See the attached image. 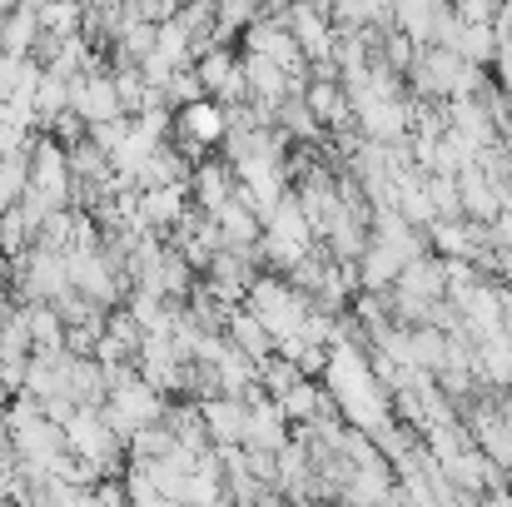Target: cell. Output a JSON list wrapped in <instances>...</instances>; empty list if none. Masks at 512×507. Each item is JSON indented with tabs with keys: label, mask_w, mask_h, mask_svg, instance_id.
<instances>
[{
	"label": "cell",
	"mask_w": 512,
	"mask_h": 507,
	"mask_svg": "<svg viewBox=\"0 0 512 507\" xmlns=\"http://www.w3.org/2000/svg\"><path fill=\"white\" fill-rule=\"evenodd\" d=\"M65 448L80 463H90L100 478L105 473H125V458H130V443L110 428L100 403H75V413L65 418Z\"/></svg>",
	"instance_id": "1"
},
{
	"label": "cell",
	"mask_w": 512,
	"mask_h": 507,
	"mask_svg": "<svg viewBox=\"0 0 512 507\" xmlns=\"http://www.w3.org/2000/svg\"><path fill=\"white\" fill-rule=\"evenodd\" d=\"M229 140V105L214 100V95H199L189 105L174 110V145L189 155V160H204L209 150H219Z\"/></svg>",
	"instance_id": "2"
},
{
	"label": "cell",
	"mask_w": 512,
	"mask_h": 507,
	"mask_svg": "<svg viewBox=\"0 0 512 507\" xmlns=\"http://www.w3.org/2000/svg\"><path fill=\"white\" fill-rule=\"evenodd\" d=\"M70 284V264H65V249H45V244H30L20 259H15V274H10V294L15 299H60Z\"/></svg>",
	"instance_id": "3"
},
{
	"label": "cell",
	"mask_w": 512,
	"mask_h": 507,
	"mask_svg": "<svg viewBox=\"0 0 512 507\" xmlns=\"http://www.w3.org/2000/svg\"><path fill=\"white\" fill-rule=\"evenodd\" d=\"M70 110H75V115H85V125H90V130H95V125H105V120L130 115V110H125V100H120L115 70H105V65H95V70H85V75H75V80H70Z\"/></svg>",
	"instance_id": "4"
},
{
	"label": "cell",
	"mask_w": 512,
	"mask_h": 507,
	"mask_svg": "<svg viewBox=\"0 0 512 507\" xmlns=\"http://www.w3.org/2000/svg\"><path fill=\"white\" fill-rule=\"evenodd\" d=\"M30 184L50 189L60 204L75 199V169H70V145H60L50 130L30 135Z\"/></svg>",
	"instance_id": "5"
},
{
	"label": "cell",
	"mask_w": 512,
	"mask_h": 507,
	"mask_svg": "<svg viewBox=\"0 0 512 507\" xmlns=\"http://www.w3.org/2000/svg\"><path fill=\"white\" fill-rule=\"evenodd\" d=\"M194 209V194H189V179L184 184H140V199H135V224L150 229V234H165L170 239L179 229V219Z\"/></svg>",
	"instance_id": "6"
},
{
	"label": "cell",
	"mask_w": 512,
	"mask_h": 507,
	"mask_svg": "<svg viewBox=\"0 0 512 507\" xmlns=\"http://www.w3.org/2000/svg\"><path fill=\"white\" fill-rule=\"evenodd\" d=\"M304 100H309V110L319 115V125H324L329 135H339V130L353 125V95H348L343 75H309Z\"/></svg>",
	"instance_id": "7"
},
{
	"label": "cell",
	"mask_w": 512,
	"mask_h": 507,
	"mask_svg": "<svg viewBox=\"0 0 512 507\" xmlns=\"http://www.w3.org/2000/svg\"><path fill=\"white\" fill-rule=\"evenodd\" d=\"M199 408H204V423H209V443H214V448H234V443H244V428H249V398H234V393H204Z\"/></svg>",
	"instance_id": "8"
},
{
	"label": "cell",
	"mask_w": 512,
	"mask_h": 507,
	"mask_svg": "<svg viewBox=\"0 0 512 507\" xmlns=\"http://www.w3.org/2000/svg\"><path fill=\"white\" fill-rule=\"evenodd\" d=\"M294 438V423H289V413H284V403L274 398V393H254L249 398V428H244V443L249 448H284Z\"/></svg>",
	"instance_id": "9"
},
{
	"label": "cell",
	"mask_w": 512,
	"mask_h": 507,
	"mask_svg": "<svg viewBox=\"0 0 512 507\" xmlns=\"http://www.w3.org/2000/svg\"><path fill=\"white\" fill-rule=\"evenodd\" d=\"M458 194H463V214L478 219V224H493V219L503 214V204H508V199H503V184L478 165V160L458 169Z\"/></svg>",
	"instance_id": "10"
},
{
	"label": "cell",
	"mask_w": 512,
	"mask_h": 507,
	"mask_svg": "<svg viewBox=\"0 0 512 507\" xmlns=\"http://www.w3.org/2000/svg\"><path fill=\"white\" fill-rule=\"evenodd\" d=\"M214 224H219V234H224V244L229 249H244V254H259V234H264V214L234 189V199H224L219 209H214Z\"/></svg>",
	"instance_id": "11"
},
{
	"label": "cell",
	"mask_w": 512,
	"mask_h": 507,
	"mask_svg": "<svg viewBox=\"0 0 512 507\" xmlns=\"http://www.w3.org/2000/svg\"><path fill=\"white\" fill-rule=\"evenodd\" d=\"M234 189H239V179H234L229 155H224V160H214V155L194 160V174H189V194H194V204H199L204 214H214L224 199H234Z\"/></svg>",
	"instance_id": "12"
},
{
	"label": "cell",
	"mask_w": 512,
	"mask_h": 507,
	"mask_svg": "<svg viewBox=\"0 0 512 507\" xmlns=\"http://www.w3.org/2000/svg\"><path fill=\"white\" fill-rule=\"evenodd\" d=\"M40 0H15L5 15H0V45L10 55H35L40 45Z\"/></svg>",
	"instance_id": "13"
},
{
	"label": "cell",
	"mask_w": 512,
	"mask_h": 507,
	"mask_svg": "<svg viewBox=\"0 0 512 507\" xmlns=\"http://www.w3.org/2000/svg\"><path fill=\"white\" fill-rule=\"evenodd\" d=\"M224 334H229V343H239L244 353H254V358H269L274 353V343L279 338L269 334V324L249 309V304H239V309H229L224 314Z\"/></svg>",
	"instance_id": "14"
},
{
	"label": "cell",
	"mask_w": 512,
	"mask_h": 507,
	"mask_svg": "<svg viewBox=\"0 0 512 507\" xmlns=\"http://www.w3.org/2000/svg\"><path fill=\"white\" fill-rule=\"evenodd\" d=\"M25 319H30V338H35V353H65V319L50 299H30L25 304Z\"/></svg>",
	"instance_id": "15"
},
{
	"label": "cell",
	"mask_w": 512,
	"mask_h": 507,
	"mask_svg": "<svg viewBox=\"0 0 512 507\" xmlns=\"http://www.w3.org/2000/svg\"><path fill=\"white\" fill-rule=\"evenodd\" d=\"M498 45H503L498 20H463V35H458V55H463V60H473V65H488V70H493Z\"/></svg>",
	"instance_id": "16"
},
{
	"label": "cell",
	"mask_w": 512,
	"mask_h": 507,
	"mask_svg": "<svg viewBox=\"0 0 512 507\" xmlns=\"http://www.w3.org/2000/svg\"><path fill=\"white\" fill-rule=\"evenodd\" d=\"M194 70H199L204 90H209V95H219V90H224V85H229V80L239 75V55H234V50H229V45L219 40V45H209V50H204V55L194 60Z\"/></svg>",
	"instance_id": "17"
},
{
	"label": "cell",
	"mask_w": 512,
	"mask_h": 507,
	"mask_svg": "<svg viewBox=\"0 0 512 507\" xmlns=\"http://www.w3.org/2000/svg\"><path fill=\"white\" fill-rule=\"evenodd\" d=\"M40 30L45 35H80L85 30V0H40Z\"/></svg>",
	"instance_id": "18"
},
{
	"label": "cell",
	"mask_w": 512,
	"mask_h": 507,
	"mask_svg": "<svg viewBox=\"0 0 512 507\" xmlns=\"http://www.w3.org/2000/svg\"><path fill=\"white\" fill-rule=\"evenodd\" d=\"M60 110H70V80L55 75V70H45L40 85H35V115H40V130H50V120H55Z\"/></svg>",
	"instance_id": "19"
},
{
	"label": "cell",
	"mask_w": 512,
	"mask_h": 507,
	"mask_svg": "<svg viewBox=\"0 0 512 507\" xmlns=\"http://www.w3.org/2000/svg\"><path fill=\"white\" fill-rule=\"evenodd\" d=\"M25 189H30V145H25L20 155L0 160V214H5L10 204H20Z\"/></svg>",
	"instance_id": "20"
},
{
	"label": "cell",
	"mask_w": 512,
	"mask_h": 507,
	"mask_svg": "<svg viewBox=\"0 0 512 507\" xmlns=\"http://www.w3.org/2000/svg\"><path fill=\"white\" fill-rule=\"evenodd\" d=\"M299 378H304V373H299V363H294V358H284L279 348H274L269 358H259V383H264V393L284 398V393H289Z\"/></svg>",
	"instance_id": "21"
},
{
	"label": "cell",
	"mask_w": 512,
	"mask_h": 507,
	"mask_svg": "<svg viewBox=\"0 0 512 507\" xmlns=\"http://www.w3.org/2000/svg\"><path fill=\"white\" fill-rule=\"evenodd\" d=\"M30 244H35V229H30L25 209H20V204H10V209L0 214V249H5L10 259H20Z\"/></svg>",
	"instance_id": "22"
},
{
	"label": "cell",
	"mask_w": 512,
	"mask_h": 507,
	"mask_svg": "<svg viewBox=\"0 0 512 507\" xmlns=\"http://www.w3.org/2000/svg\"><path fill=\"white\" fill-rule=\"evenodd\" d=\"M70 239H75V204L55 209V214L35 229V244H45V249H70Z\"/></svg>",
	"instance_id": "23"
},
{
	"label": "cell",
	"mask_w": 512,
	"mask_h": 507,
	"mask_svg": "<svg viewBox=\"0 0 512 507\" xmlns=\"http://www.w3.org/2000/svg\"><path fill=\"white\" fill-rule=\"evenodd\" d=\"M199 95H209L204 80H199V70H194V65H179L170 75V85H165V100L179 110V105H189V100H199Z\"/></svg>",
	"instance_id": "24"
},
{
	"label": "cell",
	"mask_w": 512,
	"mask_h": 507,
	"mask_svg": "<svg viewBox=\"0 0 512 507\" xmlns=\"http://www.w3.org/2000/svg\"><path fill=\"white\" fill-rule=\"evenodd\" d=\"M50 135H55L60 145H80V140L90 135V125H85V115H75V110H60V115L50 120Z\"/></svg>",
	"instance_id": "25"
},
{
	"label": "cell",
	"mask_w": 512,
	"mask_h": 507,
	"mask_svg": "<svg viewBox=\"0 0 512 507\" xmlns=\"http://www.w3.org/2000/svg\"><path fill=\"white\" fill-rule=\"evenodd\" d=\"M95 358L105 363V368H120V363H135V348L125 343V338H115L110 329L100 334V343H95Z\"/></svg>",
	"instance_id": "26"
},
{
	"label": "cell",
	"mask_w": 512,
	"mask_h": 507,
	"mask_svg": "<svg viewBox=\"0 0 512 507\" xmlns=\"http://www.w3.org/2000/svg\"><path fill=\"white\" fill-rule=\"evenodd\" d=\"M294 363H299L304 378H324V368H329V343H304Z\"/></svg>",
	"instance_id": "27"
},
{
	"label": "cell",
	"mask_w": 512,
	"mask_h": 507,
	"mask_svg": "<svg viewBox=\"0 0 512 507\" xmlns=\"http://www.w3.org/2000/svg\"><path fill=\"white\" fill-rule=\"evenodd\" d=\"M179 5H184V0H135V15H145V20L165 25V20L179 15Z\"/></svg>",
	"instance_id": "28"
},
{
	"label": "cell",
	"mask_w": 512,
	"mask_h": 507,
	"mask_svg": "<svg viewBox=\"0 0 512 507\" xmlns=\"http://www.w3.org/2000/svg\"><path fill=\"white\" fill-rule=\"evenodd\" d=\"M25 145H30V130H20V125H5V120H0V160L20 155Z\"/></svg>",
	"instance_id": "29"
},
{
	"label": "cell",
	"mask_w": 512,
	"mask_h": 507,
	"mask_svg": "<svg viewBox=\"0 0 512 507\" xmlns=\"http://www.w3.org/2000/svg\"><path fill=\"white\" fill-rule=\"evenodd\" d=\"M493 80H498V85H503V90L512 95V40H503V45H498V60H493Z\"/></svg>",
	"instance_id": "30"
},
{
	"label": "cell",
	"mask_w": 512,
	"mask_h": 507,
	"mask_svg": "<svg viewBox=\"0 0 512 507\" xmlns=\"http://www.w3.org/2000/svg\"><path fill=\"white\" fill-rule=\"evenodd\" d=\"M10 274H15V259H10V254L0 249V299L10 294Z\"/></svg>",
	"instance_id": "31"
},
{
	"label": "cell",
	"mask_w": 512,
	"mask_h": 507,
	"mask_svg": "<svg viewBox=\"0 0 512 507\" xmlns=\"http://www.w3.org/2000/svg\"><path fill=\"white\" fill-rule=\"evenodd\" d=\"M85 5H115V0H85Z\"/></svg>",
	"instance_id": "32"
},
{
	"label": "cell",
	"mask_w": 512,
	"mask_h": 507,
	"mask_svg": "<svg viewBox=\"0 0 512 507\" xmlns=\"http://www.w3.org/2000/svg\"><path fill=\"white\" fill-rule=\"evenodd\" d=\"M10 5H15V0H0V15H5V10H10Z\"/></svg>",
	"instance_id": "33"
}]
</instances>
